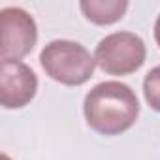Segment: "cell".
I'll use <instances>...</instances> for the list:
<instances>
[{
  "label": "cell",
  "mask_w": 160,
  "mask_h": 160,
  "mask_svg": "<svg viewBox=\"0 0 160 160\" xmlns=\"http://www.w3.org/2000/svg\"><path fill=\"white\" fill-rule=\"evenodd\" d=\"M2 160H10V156L8 154H2Z\"/></svg>",
  "instance_id": "obj_9"
},
{
  "label": "cell",
  "mask_w": 160,
  "mask_h": 160,
  "mask_svg": "<svg viewBox=\"0 0 160 160\" xmlns=\"http://www.w3.org/2000/svg\"><path fill=\"white\" fill-rule=\"evenodd\" d=\"M0 57L2 60H19L27 57L38 42L34 17L23 8H4L0 12Z\"/></svg>",
  "instance_id": "obj_4"
},
{
  "label": "cell",
  "mask_w": 160,
  "mask_h": 160,
  "mask_svg": "<svg viewBox=\"0 0 160 160\" xmlns=\"http://www.w3.org/2000/svg\"><path fill=\"white\" fill-rule=\"evenodd\" d=\"M38 91V77L21 60H2L0 64V102L6 109H19L30 104Z\"/></svg>",
  "instance_id": "obj_5"
},
{
  "label": "cell",
  "mask_w": 160,
  "mask_h": 160,
  "mask_svg": "<svg viewBox=\"0 0 160 160\" xmlns=\"http://www.w3.org/2000/svg\"><path fill=\"white\" fill-rule=\"evenodd\" d=\"M87 124L102 136H119L139 117L136 92L121 81H104L92 87L83 102Z\"/></svg>",
  "instance_id": "obj_1"
},
{
  "label": "cell",
  "mask_w": 160,
  "mask_h": 160,
  "mask_svg": "<svg viewBox=\"0 0 160 160\" xmlns=\"http://www.w3.org/2000/svg\"><path fill=\"white\" fill-rule=\"evenodd\" d=\"M40 64L53 81L68 87L87 83L96 68V60L91 51L72 40L49 42L40 53Z\"/></svg>",
  "instance_id": "obj_2"
},
{
  "label": "cell",
  "mask_w": 160,
  "mask_h": 160,
  "mask_svg": "<svg viewBox=\"0 0 160 160\" xmlns=\"http://www.w3.org/2000/svg\"><path fill=\"white\" fill-rule=\"evenodd\" d=\"M147 58L145 42L134 32H113L100 40L94 60L109 75H130L143 66Z\"/></svg>",
  "instance_id": "obj_3"
},
{
  "label": "cell",
  "mask_w": 160,
  "mask_h": 160,
  "mask_svg": "<svg viewBox=\"0 0 160 160\" xmlns=\"http://www.w3.org/2000/svg\"><path fill=\"white\" fill-rule=\"evenodd\" d=\"M143 96L147 104L160 113V66H154L143 79Z\"/></svg>",
  "instance_id": "obj_7"
},
{
  "label": "cell",
  "mask_w": 160,
  "mask_h": 160,
  "mask_svg": "<svg viewBox=\"0 0 160 160\" xmlns=\"http://www.w3.org/2000/svg\"><path fill=\"white\" fill-rule=\"evenodd\" d=\"M154 40H156V43L160 47V15L156 17V23H154Z\"/></svg>",
  "instance_id": "obj_8"
},
{
  "label": "cell",
  "mask_w": 160,
  "mask_h": 160,
  "mask_svg": "<svg viewBox=\"0 0 160 160\" xmlns=\"http://www.w3.org/2000/svg\"><path fill=\"white\" fill-rule=\"evenodd\" d=\"M79 8L91 23L106 27L124 17L128 2L126 0H83L79 2Z\"/></svg>",
  "instance_id": "obj_6"
}]
</instances>
